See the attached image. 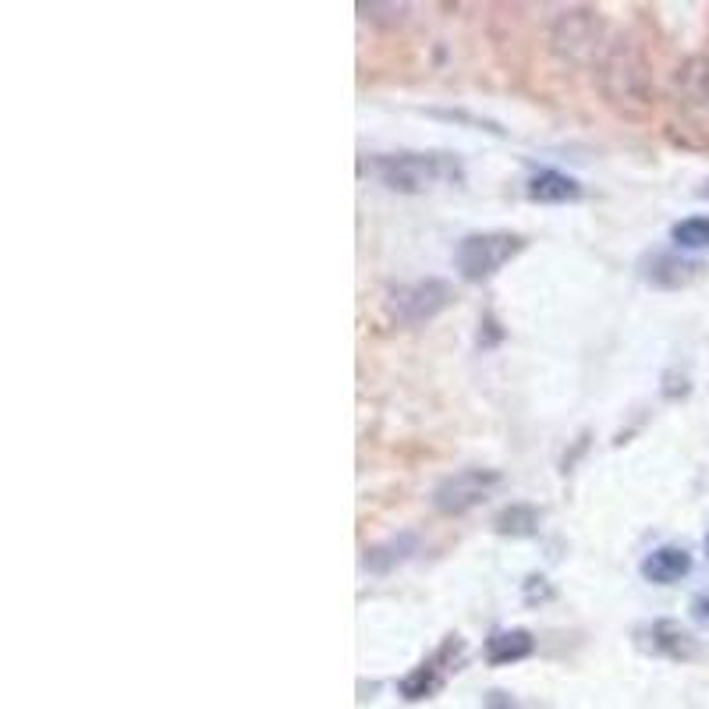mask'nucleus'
<instances>
[{
	"label": "nucleus",
	"instance_id": "1",
	"mask_svg": "<svg viewBox=\"0 0 709 709\" xmlns=\"http://www.w3.org/2000/svg\"><path fill=\"white\" fill-rule=\"evenodd\" d=\"M369 174L390 192L419 195L437 185H461L465 167L454 153H387L369 160Z\"/></svg>",
	"mask_w": 709,
	"mask_h": 709
},
{
	"label": "nucleus",
	"instance_id": "2",
	"mask_svg": "<svg viewBox=\"0 0 709 709\" xmlns=\"http://www.w3.org/2000/svg\"><path fill=\"white\" fill-rule=\"evenodd\" d=\"M600 86L607 100L621 110H646L653 103V78L646 61L632 50V43H614L600 57Z\"/></svg>",
	"mask_w": 709,
	"mask_h": 709
},
{
	"label": "nucleus",
	"instance_id": "3",
	"mask_svg": "<svg viewBox=\"0 0 709 709\" xmlns=\"http://www.w3.org/2000/svg\"><path fill=\"white\" fill-rule=\"evenodd\" d=\"M525 249L522 234L511 231H479V234H465L454 249V266L465 281H486L500 270L504 263L518 256Z\"/></svg>",
	"mask_w": 709,
	"mask_h": 709
},
{
	"label": "nucleus",
	"instance_id": "4",
	"mask_svg": "<svg viewBox=\"0 0 709 709\" xmlns=\"http://www.w3.org/2000/svg\"><path fill=\"white\" fill-rule=\"evenodd\" d=\"M603 22L596 18V11L589 8H568L554 18V29H550V43L554 50L571 64H593L603 50Z\"/></svg>",
	"mask_w": 709,
	"mask_h": 709
},
{
	"label": "nucleus",
	"instance_id": "5",
	"mask_svg": "<svg viewBox=\"0 0 709 709\" xmlns=\"http://www.w3.org/2000/svg\"><path fill=\"white\" fill-rule=\"evenodd\" d=\"M390 316L408 327L426 320H437L440 312L454 305V288L440 277H426V281H412V284H398L387 298Z\"/></svg>",
	"mask_w": 709,
	"mask_h": 709
},
{
	"label": "nucleus",
	"instance_id": "6",
	"mask_svg": "<svg viewBox=\"0 0 709 709\" xmlns=\"http://www.w3.org/2000/svg\"><path fill=\"white\" fill-rule=\"evenodd\" d=\"M500 483H504V476H500L497 468H461V472L437 483L433 507H437L440 515H465V511L483 504Z\"/></svg>",
	"mask_w": 709,
	"mask_h": 709
},
{
	"label": "nucleus",
	"instance_id": "7",
	"mask_svg": "<svg viewBox=\"0 0 709 709\" xmlns=\"http://www.w3.org/2000/svg\"><path fill=\"white\" fill-rule=\"evenodd\" d=\"M674 100L688 125L709 132V61L706 57H692L681 64L674 75Z\"/></svg>",
	"mask_w": 709,
	"mask_h": 709
},
{
	"label": "nucleus",
	"instance_id": "8",
	"mask_svg": "<svg viewBox=\"0 0 709 709\" xmlns=\"http://www.w3.org/2000/svg\"><path fill=\"white\" fill-rule=\"evenodd\" d=\"M639 649H646L649 656H663V660H695L699 656V642L688 628H681L678 621H649L635 632Z\"/></svg>",
	"mask_w": 709,
	"mask_h": 709
},
{
	"label": "nucleus",
	"instance_id": "9",
	"mask_svg": "<svg viewBox=\"0 0 709 709\" xmlns=\"http://www.w3.org/2000/svg\"><path fill=\"white\" fill-rule=\"evenodd\" d=\"M706 273V263L699 259H685L678 252H653V256L642 259V277L646 284L660 291H678V288H688L695 284Z\"/></svg>",
	"mask_w": 709,
	"mask_h": 709
},
{
	"label": "nucleus",
	"instance_id": "10",
	"mask_svg": "<svg viewBox=\"0 0 709 709\" xmlns=\"http://www.w3.org/2000/svg\"><path fill=\"white\" fill-rule=\"evenodd\" d=\"M461 653H465V642H461L458 635H451L433 660H426L422 667H415L412 674H405V678L398 681V692L405 695L408 702H422V699H429V695H437L440 688H444V671H447L444 663Z\"/></svg>",
	"mask_w": 709,
	"mask_h": 709
},
{
	"label": "nucleus",
	"instance_id": "11",
	"mask_svg": "<svg viewBox=\"0 0 709 709\" xmlns=\"http://www.w3.org/2000/svg\"><path fill=\"white\" fill-rule=\"evenodd\" d=\"M642 578L653 585H674L692 575V554L685 546H656L653 554L642 557Z\"/></svg>",
	"mask_w": 709,
	"mask_h": 709
},
{
	"label": "nucleus",
	"instance_id": "12",
	"mask_svg": "<svg viewBox=\"0 0 709 709\" xmlns=\"http://www.w3.org/2000/svg\"><path fill=\"white\" fill-rule=\"evenodd\" d=\"M525 195H529L532 203H546V206H564V203H578L582 199V185H578L571 174L564 171H554V167H546V171H536L525 185Z\"/></svg>",
	"mask_w": 709,
	"mask_h": 709
},
{
	"label": "nucleus",
	"instance_id": "13",
	"mask_svg": "<svg viewBox=\"0 0 709 709\" xmlns=\"http://www.w3.org/2000/svg\"><path fill=\"white\" fill-rule=\"evenodd\" d=\"M532 649H536L532 632H525V628H500V632H493L486 639V660L493 667H507V663H518L525 656H532Z\"/></svg>",
	"mask_w": 709,
	"mask_h": 709
},
{
	"label": "nucleus",
	"instance_id": "14",
	"mask_svg": "<svg viewBox=\"0 0 709 709\" xmlns=\"http://www.w3.org/2000/svg\"><path fill=\"white\" fill-rule=\"evenodd\" d=\"M415 546H419V539L412 536V532H401V536L387 539V543L373 546V550H366V571H373V575H387L394 564H405L408 557L415 554Z\"/></svg>",
	"mask_w": 709,
	"mask_h": 709
},
{
	"label": "nucleus",
	"instance_id": "15",
	"mask_svg": "<svg viewBox=\"0 0 709 709\" xmlns=\"http://www.w3.org/2000/svg\"><path fill=\"white\" fill-rule=\"evenodd\" d=\"M493 532H500V536H515V539L536 536L539 511L532 504H507L504 511H497V518H493Z\"/></svg>",
	"mask_w": 709,
	"mask_h": 709
},
{
	"label": "nucleus",
	"instance_id": "16",
	"mask_svg": "<svg viewBox=\"0 0 709 709\" xmlns=\"http://www.w3.org/2000/svg\"><path fill=\"white\" fill-rule=\"evenodd\" d=\"M671 238L678 249H709V217H685L671 227Z\"/></svg>",
	"mask_w": 709,
	"mask_h": 709
},
{
	"label": "nucleus",
	"instance_id": "17",
	"mask_svg": "<svg viewBox=\"0 0 709 709\" xmlns=\"http://www.w3.org/2000/svg\"><path fill=\"white\" fill-rule=\"evenodd\" d=\"M437 117H447V121H461V125H472V128H483V132H493V135H504V128L497 121H486V117H476L468 114V110H433Z\"/></svg>",
	"mask_w": 709,
	"mask_h": 709
},
{
	"label": "nucleus",
	"instance_id": "18",
	"mask_svg": "<svg viewBox=\"0 0 709 709\" xmlns=\"http://www.w3.org/2000/svg\"><path fill=\"white\" fill-rule=\"evenodd\" d=\"M486 709H522L518 706L515 695L500 692V688H493V692H486Z\"/></svg>",
	"mask_w": 709,
	"mask_h": 709
},
{
	"label": "nucleus",
	"instance_id": "19",
	"mask_svg": "<svg viewBox=\"0 0 709 709\" xmlns=\"http://www.w3.org/2000/svg\"><path fill=\"white\" fill-rule=\"evenodd\" d=\"M692 617H695V624H702V628H709V589L706 593H699L692 600Z\"/></svg>",
	"mask_w": 709,
	"mask_h": 709
},
{
	"label": "nucleus",
	"instance_id": "20",
	"mask_svg": "<svg viewBox=\"0 0 709 709\" xmlns=\"http://www.w3.org/2000/svg\"><path fill=\"white\" fill-rule=\"evenodd\" d=\"M706 550H709V536H706Z\"/></svg>",
	"mask_w": 709,
	"mask_h": 709
},
{
	"label": "nucleus",
	"instance_id": "21",
	"mask_svg": "<svg viewBox=\"0 0 709 709\" xmlns=\"http://www.w3.org/2000/svg\"><path fill=\"white\" fill-rule=\"evenodd\" d=\"M706 195H709V188H706Z\"/></svg>",
	"mask_w": 709,
	"mask_h": 709
}]
</instances>
